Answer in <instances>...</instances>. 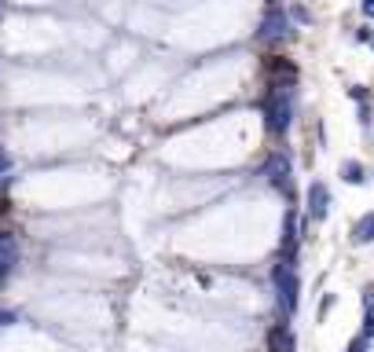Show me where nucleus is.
<instances>
[{
	"label": "nucleus",
	"instance_id": "f257e3e1",
	"mask_svg": "<svg viewBox=\"0 0 374 352\" xmlns=\"http://www.w3.org/2000/svg\"><path fill=\"white\" fill-rule=\"evenodd\" d=\"M264 121H268V132L272 136H286L294 121V92L290 84H272L268 89V99H264Z\"/></svg>",
	"mask_w": 374,
	"mask_h": 352
},
{
	"label": "nucleus",
	"instance_id": "f03ea898",
	"mask_svg": "<svg viewBox=\"0 0 374 352\" xmlns=\"http://www.w3.org/2000/svg\"><path fill=\"white\" fill-rule=\"evenodd\" d=\"M272 283H275V294H279V308L286 316L297 312V301H301V283H297V264L290 261H279L272 268Z\"/></svg>",
	"mask_w": 374,
	"mask_h": 352
},
{
	"label": "nucleus",
	"instance_id": "7ed1b4c3",
	"mask_svg": "<svg viewBox=\"0 0 374 352\" xmlns=\"http://www.w3.org/2000/svg\"><path fill=\"white\" fill-rule=\"evenodd\" d=\"M264 176H268V184L275 191H283L286 198L294 195V169H290V158H283V154H272L268 162H264Z\"/></svg>",
	"mask_w": 374,
	"mask_h": 352
},
{
	"label": "nucleus",
	"instance_id": "20e7f679",
	"mask_svg": "<svg viewBox=\"0 0 374 352\" xmlns=\"http://www.w3.org/2000/svg\"><path fill=\"white\" fill-rule=\"evenodd\" d=\"M327 213H330V191H327L323 180H312V184H308V217L327 220Z\"/></svg>",
	"mask_w": 374,
	"mask_h": 352
},
{
	"label": "nucleus",
	"instance_id": "39448f33",
	"mask_svg": "<svg viewBox=\"0 0 374 352\" xmlns=\"http://www.w3.org/2000/svg\"><path fill=\"white\" fill-rule=\"evenodd\" d=\"M290 37V19H286L279 8H272L261 23V40H286Z\"/></svg>",
	"mask_w": 374,
	"mask_h": 352
},
{
	"label": "nucleus",
	"instance_id": "423d86ee",
	"mask_svg": "<svg viewBox=\"0 0 374 352\" xmlns=\"http://www.w3.org/2000/svg\"><path fill=\"white\" fill-rule=\"evenodd\" d=\"M15 261H19V239L8 231H0V283L8 279V272L15 268Z\"/></svg>",
	"mask_w": 374,
	"mask_h": 352
},
{
	"label": "nucleus",
	"instance_id": "0eeeda50",
	"mask_svg": "<svg viewBox=\"0 0 374 352\" xmlns=\"http://www.w3.org/2000/svg\"><path fill=\"white\" fill-rule=\"evenodd\" d=\"M349 239H352V246H371V242H374V209L363 213V217L352 224V235H349Z\"/></svg>",
	"mask_w": 374,
	"mask_h": 352
},
{
	"label": "nucleus",
	"instance_id": "6e6552de",
	"mask_svg": "<svg viewBox=\"0 0 374 352\" xmlns=\"http://www.w3.org/2000/svg\"><path fill=\"white\" fill-rule=\"evenodd\" d=\"M363 341L374 338V286H367L363 290V330H360Z\"/></svg>",
	"mask_w": 374,
	"mask_h": 352
},
{
	"label": "nucleus",
	"instance_id": "1a4fd4ad",
	"mask_svg": "<svg viewBox=\"0 0 374 352\" xmlns=\"http://www.w3.org/2000/svg\"><path fill=\"white\" fill-rule=\"evenodd\" d=\"M338 173H341V180H345V184H363V180H367V173H363V165L360 162H352V158H349V162H341V169H338Z\"/></svg>",
	"mask_w": 374,
	"mask_h": 352
},
{
	"label": "nucleus",
	"instance_id": "9d476101",
	"mask_svg": "<svg viewBox=\"0 0 374 352\" xmlns=\"http://www.w3.org/2000/svg\"><path fill=\"white\" fill-rule=\"evenodd\" d=\"M334 308V294H327L323 301H319V319H327V312Z\"/></svg>",
	"mask_w": 374,
	"mask_h": 352
},
{
	"label": "nucleus",
	"instance_id": "9b49d317",
	"mask_svg": "<svg viewBox=\"0 0 374 352\" xmlns=\"http://www.w3.org/2000/svg\"><path fill=\"white\" fill-rule=\"evenodd\" d=\"M345 352H367V341H363V338H352Z\"/></svg>",
	"mask_w": 374,
	"mask_h": 352
},
{
	"label": "nucleus",
	"instance_id": "f8f14e48",
	"mask_svg": "<svg viewBox=\"0 0 374 352\" xmlns=\"http://www.w3.org/2000/svg\"><path fill=\"white\" fill-rule=\"evenodd\" d=\"M8 165H12V162H8V154H4V151H0V180H4V176H8Z\"/></svg>",
	"mask_w": 374,
	"mask_h": 352
},
{
	"label": "nucleus",
	"instance_id": "ddd939ff",
	"mask_svg": "<svg viewBox=\"0 0 374 352\" xmlns=\"http://www.w3.org/2000/svg\"><path fill=\"white\" fill-rule=\"evenodd\" d=\"M363 15L374 19V0H363Z\"/></svg>",
	"mask_w": 374,
	"mask_h": 352
},
{
	"label": "nucleus",
	"instance_id": "4468645a",
	"mask_svg": "<svg viewBox=\"0 0 374 352\" xmlns=\"http://www.w3.org/2000/svg\"><path fill=\"white\" fill-rule=\"evenodd\" d=\"M268 4H272V8H275V4H279V0H268Z\"/></svg>",
	"mask_w": 374,
	"mask_h": 352
}]
</instances>
